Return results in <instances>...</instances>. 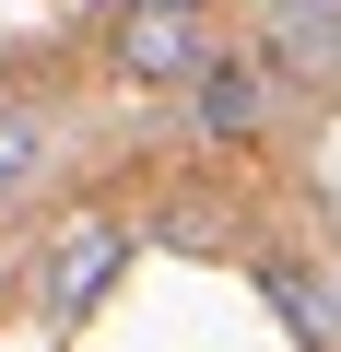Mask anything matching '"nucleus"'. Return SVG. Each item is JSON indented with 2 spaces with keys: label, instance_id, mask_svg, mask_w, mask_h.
Wrapping results in <instances>:
<instances>
[{
  "label": "nucleus",
  "instance_id": "obj_1",
  "mask_svg": "<svg viewBox=\"0 0 341 352\" xmlns=\"http://www.w3.org/2000/svg\"><path fill=\"white\" fill-rule=\"evenodd\" d=\"M106 59H118L130 82H200L224 47H212V24H200V0H130L118 36H106Z\"/></svg>",
  "mask_w": 341,
  "mask_h": 352
},
{
  "label": "nucleus",
  "instance_id": "obj_2",
  "mask_svg": "<svg viewBox=\"0 0 341 352\" xmlns=\"http://www.w3.org/2000/svg\"><path fill=\"white\" fill-rule=\"evenodd\" d=\"M130 258V223L118 212H83V223H59V247H48V317H83L94 294H106V270Z\"/></svg>",
  "mask_w": 341,
  "mask_h": 352
},
{
  "label": "nucleus",
  "instance_id": "obj_3",
  "mask_svg": "<svg viewBox=\"0 0 341 352\" xmlns=\"http://www.w3.org/2000/svg\"><path fill=\"white\" fill-rule=\"evenodd\" d=\"M189 118H200V141H247V129L271 118V82H259L247 59H212V71L189 82Z\"/></svg>",
  "mask_w": 341,
  "mask_h": 352
},
{
  "label": "nucleus",
  "instance_id": "obj_4",
  "mask_svg": "<svg viewBox=\"0 0 341 352\" xmlns=\"http://www.w3.org/2000/svg\"><path fill=\"white\" fill-rule=\"evenodd\" d=\"M259 294L282 305V329H294L306 352H341V294H329V282H306L294 258H271V270H259Z\"/></svg>",
  "mask_w": 341,
  "mask_h": 352
},
{
  "label": "nucleus",
  "instance_id": "obj_5",
  "mask_svg": "<svg viewBox=\"0 0 341 352\" xmlns=\"http://www.w3.org/2000/svg\"><path fill=\"white\" fill-rule=\"evenodd\" d=\"M271 47H282L294 71H318V59L341 47V0H271Z\"/></svg>",
  "mask_w": 341,
  "mask_h": 352
},
{
  "label": "nucleus",
  "instance_id": "obj_6",
  "mask_svg": "<svg viewBox=\"0 0 341 352\" xmlns=\"http://www.w3.org/2000/svg\"><path fill=\"white\" fill-rule=\"evenodd\" d=\"M36 164H48V118L36 106H0V200L36 188Z\"/></svg>",
  "mask_w": 341,
  "mask_h": 352
}]
</instances>
